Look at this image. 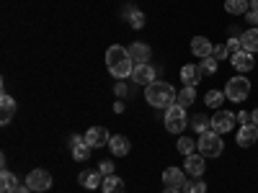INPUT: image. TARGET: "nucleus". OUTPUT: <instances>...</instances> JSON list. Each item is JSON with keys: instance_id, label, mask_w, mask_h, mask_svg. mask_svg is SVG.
<instances>
[{"instance_id": "nucleus-1", "label": "nucleus", "mask_w": 258, "mask_h": 193, "mask_svg": "<svg viewBox=\"0 0 258 193\" xmlns=\"http://www.w3.org/2000/svg\"><path fill=\"white\" fill-rule=\"evenodd\" d=\"M145 101L153 106V109L168 111L170 106H176V101H178V90H176L170 82L155 80V82H150L147 88H145Z\"/></svg>"}, {"instance_id": "nucleus-2", "label": "nucleus", "mask_w": 258, "mask_h": 193, "mask_svg": "<svg viewBox=\"0 0 258 193\" xmlns=\"http://www.w3.org/2000/svg\"><path fill=\"white\" fill-rule=\"evenodd\" d=\"M106 67H109V72L114 77L124 80V77H132L135 59H132V54H129L126 47L114 44V47H109V52H106Z\"/></svg>"}, {"instance_id": "nucleus-3", "label": "nucleus", "mask_w": 258, "mask_h": 193, "mask_svg": "<svg viewBox=\"0 0 258 193\" xmlns=\"http://www.w3.org/2000/svg\"><path fill=\"white\" fill-rule=\"evenodd\" d=\"M197 152H202L204 157H222V152H225V139H222V134H217V132L199 134V139H197Z\"/></svg>"}, {"instance_id": "nucleus-4", "label": "nucleus", "mask_w": 258, "mask_h": 193, "mask_svg": "<svg viewBox=\"0 0 258 193\" xmlns=\"http://www.w3.org/2000/svg\"><path fill=\"white\" fill-rule=\"evenodd\" d=\"M248 95H250V80H248V77L235 75V77L227 80V85H225V98H227V101L243 103Z\"/></svg>"}, {"instance_id": "nucleus-5", "label": "nucleus", "mask_w": 258, "mask_h": 193, "mask_svg": "<svg viewBox=\"0 0 258 193\" xmlns=\"http://www.w3.org/2000/svg\"><path fill=\"white\" fill-rule=\"evenodd\" d=\"M163 124H165V129L170 134H181L183 129L188 126V116H186V109L183 106H170V109L165 111V119H163Z\"/></svg>"}, {"instance_id": "nucleus-6", "label": "nucleus", "mask_w": 258, "mask_h": 193, "mask_svg": "<svg viewBox=\"0 0 258 193\" xmlns=\"http://www.w3.org/2000/svg\"><path fill=\"white\" fill-rule=\"evenodd\" d=\"M235 124H238V114H232V111H227V109H217V114L212 116V132L227 134Z\"/></svg>"}, {"instance_id": "nucleus-7", "label": "nucleus", "mask_w": 258, "mask_h": 193, "mask_svg": "<svg viewBox=\"0 0 258 193\" xmlns=\"http://www.w3.org/2000/svg\"><path fill=\"white\" fill-rule=\"evenodd\" d=\"M26 185H29L31 190H36V193H44V190L52 188V175L47 173V170L36 167V170H31V173L26 175Z\"/></svg>"}, {"instance_id": "nucleus-8", "label": "nucleus", "mask_w": 258, "mask_h": 193, "mask_svg": "<svg viewBox=\"0 0 258 193\" xmlns=\"http://www.w3.org/2000/svg\"><path fill=\"white\" fill-rule=\"evenodd\" d=\"M109 139H111V134L106 132L103 126H93V129H88V132H85V144L93 147V149L109 147Z\"/></svg>"}, {"instance_id": "nucleus-9", "label": "nucleus", "mask_w": 258, "mask_h": 193, "mask_svg": "<svg viewBox=\"0 0 258 193\" xmlns=\"http://www.w3.org/2000/svg\"><path fill=\"white\" fill-rule=\"evenodd\" d=\"M183 170H186V175L191 178H202L204 175V170H207V162H204V155L202 152H194L183 160Z\"/></svg>"}, {"instance_id": "nucleus-10", "label": "nucleus", "mask_w": 258, "mask_h": 193, "mask_svg": "<svg viewBox=\"0 0 258 193\" xmlns=\"http://www.w3.org/2000/svg\"><path fill=\"white\" fill-rule=\"evenodd\" d=\"M155 77H158V70H155L150 62H147V64H135L132 80H135L137 85H145V88H147L150 82H155Z\"/></svg>"}, {"instance_id": "nucleus-11", "label": "nucleus", "mask_w": 258, "mask_h": 193, "mask_svg": "<svg viewBox=\"0 0 258 193\" xmlns=\"http://www.w3.org/2000/svg\"><path fill=\"white\" fill-rule=\"evenodd\" d=\"M163 183H165V188H183L186 170H181V167H165L163 170Z\"/></svg>"}, {"instance_id": "nucleus-12", "label": "nucleus", "mask_w": 258, "mask_h": 193, "mask_svg": "<svg viewBox=\"0 0 258 193\" xmlns=\"http://www.w3.org/2000/svg\"><path fill=\"white\" fill-rule=\"evenodd\" d=\"M230 62H232V67L238 70L240 75H245V72H250V70L255 67L253 54H250V52H245V49H243V52H238V54H232V57H230Z\"/></svg>"}, {"instance_id": "nucleus-13", "label": "nucleus", "mask_w": 258, "mask_h": 193, "mask_svg": "<svg viewBox=\"0 0 258 193\" xmlns=\"http://www.w3.org/2000/svg\"><path fill=\"white\" fill-rule=\"evenodd\" d=\"M212 49H214V44H212L207 36H194L191 39V54L194 57H199V59L212 57Z\"/></svg>"}, {"instance_id": "nucleus-14", "label": "nucleus", "mask_w": 258, "mask_h": 193, "mask_svg": "<svg viewBox=\"0 0 258 193\" xmlns=\"http://www.w3.org/2000/svg\"><path fill=\"white\" fill-rule=\"evenodd\" d=\"M109 149H111V155H114V157H124V155H129L132 144H129V139H126L124 134H111V139H109Z\"/></svg>"}, {"instance_id": "nucleus-15", "label": "nucleus", "mask_w": 258, "mask_h": 193, "mask_svg": "<svg viewBox=\"0 0 258 193\" xmlns=\"http://www.w3.org/2000/svg\"><path fill=\"white\" fill-rule=\"evenodd\" d=\"M199 80H202L199 64H183V67H181V82L186 85V88H197Z\"/></svg>"}, {"instance_id": "nucleus-16", "label": "nucleus", "mask_w": 258, "mask_h": 193, "mask_svg": "<svg viewBox=\"0 0 258 193\" xmlns=\"http://www.w3.org/2000/svg\"><path fill=\"white\" fill-rule=\"evenodd\" d=\"M126 49H129V54H132L135 64H147L150 57H153V49H150L147 44H142V41H135V44L126 47Z\"/></svg>"}, {"instance_id": "nucleus-17", "label": "nucleus", "mask_w": 258, "mask_h": 193, "mask_svg": "<svg viewBox=\"0 0 258 193\" xmlns=\"http://www.w3.org/2000/svg\"><path fill=\"white\" fill-rule=\"evenodd\" d=\"M78 183L83 188H88V190H96L101 183H103V175L98 173V170H83V173L78 175Z\"/></svg>"}, {"instance_id": "nucleus-18", "label": "nucleus", "mask_w": 258, "mask_h": 193, "mask_svg": "<svg viewBox=\"0 0 258 193\" xmlns=\"http://www.w3.org/2000/svg\"><path fill=\"white\" fill-rule=\"evenodd\" d=\"M255 139H258V126L255 124L240 126V132H238V147H253Z\"/></svg>"}, {"instance_id": "nucleus-19", "label": "nucleus", "mask_w": 258, "mask_h": 193, "mask_svg": "<svg viewBox=\"0 0 258 193\" xmlns=\"http://www.w3.org/2000/svg\"><path fill=\"white\" fill-rule=\"evenodd\" d=\"M13 114H16V98H11L8 93H3V98H0V121L11 124Z\"/></svg>"}, {"instance_id": "nucleus-20", "label": "nucleus", "mask_w": 258, "mask_h": 193, "mask_svg": "<svg viewBox=\"0 0 258 193\" xmlns=\"http://www.w3.org/2000/svg\"><path fill=\"white\" fill-rule=\"evenodd\" d=\"M124 18H126V24L132 26L135 31H140V29L145 26V13L137 11L135 6H126V8H124Z\"/></svg>"}, {"instance_id": "nucleus-21", "label": "nucleus", "mask_w": 258, "mask_h": 193, "mask_svg": "<svg viewBox=\"0 0 258 193\" xmlns=\"http://www.w3.org/2000/svg\"><path fill=\"white\" fill-rule=\"evenodd\" d=\"M191 129L197 134H207V132H212V116H204V114H197V116H191Z\"/></svg>"}, {"instance_id": "nucleus-22", "label": "nucleus", "mask_w": 258, "mask_h": 193, "mask_svg": "<svg viewBox=\"0 0 258 193\" xmlns=\"http://www.w3.org/2000/svg\"><path fill=\"white\" fill-rule=\"evenodd\" d=\"M225 11L230 16H245L250 11V0H225Z\"/></svg>"}, {"instance_id": "nucleus-23", "label": "nucleus", "mask_w": 258, "mask_h": 193, "mask_svg": "<svg viewBox=\"0 0 258 193\" xmlns=\"http://www.w3.org/2000/svg\"><path fill=\"white\" fill-rule=\"evenodd\" d=\"M240 41H243V49H245V52L255 54V52H258V26H255V29H248V31H243Z\"/></svg>"}, {"instance_id": "nucleus-24", "label": "nucleus", "mask_w": 258, "mask_h": 193, "mask_svg": "<svg viewBox=\"0 0 258 193\" xmlns=\"http://www.w3.org/2000/svg\"><path fill=\"white\" fill-rule=\"evenodd\" d=\"M101 190L103 193H124V180L119 175H106L101 183Z\"/></svg>"}, {"instance_id": "nucleus-25", "label": "nucleus", "mask_w": 258, "mask_h": 193, "mask_svg": "<svg viewBox=\"0 0 258 193\" xmlns=\"http://www.w3.org/2000/svg\"><path fill=\"white\" fill-rule=\"evenodd\" d=\"M16 188H18V178L11 173V170L3 167V173H0V190H3V193H13Z\"/></svg>"}, {"instance_id": "nucleus-26", "label": "nucleus", "mask_w": 258, "mask_h": 193, "mask_svg": "<svg viewBox=\"0 0 258 193\" xmlns=\"http://www.w3.org/2000/svg\"><path fill=\"white\" fill-rule=\"evenodd\" d=\"M176 149L183 155V157H188V155H194L197 152V139H188V137H181L178 142H176Z\"/></svg>"}, {"instance_id": "nucleus-27", "label": "nucleus", "mask_w": 258, "mask_h": 193, "mask_svg": "<svg viewBox=\"0 0 258 193\" xmlns=\"http://www.w3.org/2000/svg\"><path fill=\"white\" fill-rule=\"evenodd\" d=\"M217 67H220V62L214 59V57L199 59V72H202V77H204V75H214V72H217Z\"/></svg>"}, {"instance_id": "nucleus-28", "label": "nucleus", "mask_w": 258, "mask_h": 193, "mask_svg": "<svg viewBox=\"0 0 258 193\" xmlns=\"http://www.w3.org/2000/svg\"><path fill=\"white\" fill-rule=\"evenodd\" d=\"M91 149H93V147H88V144H85V139H83L80 144H75V147H73V160L85 162V160L91 157Z\"/></svg>"}, {"instance_id": "nucleus-29", "label": "nucleus", "mask_w": 258, "mask_h": 193, "mask_svg": "<svg viewBox=\"0 0 258 193\" xmlns=\"http://www.w3.org/2000/svg\"><path fill=\"white\" fill-rule=\"evenodd\" d=\"M222 101H225V93L222 90H209L204 95V103L209 106V109H222Z\"/></svg>"}, {"instance_id": "nucleus-30", "label": "nucleus", "mask_w": 258, "mask_h": 193, "mask_svg": "<svg viewBox=\"0 0 258 193\" xmlns=\"http://www.w3.org/2000/svg\"><path fill=\"white\" fill-rule=\"evenodd\" d=\"M194 101H197V90H194V88H186V85H183L176 103H178V106H183V109H188V106H191Z\"/></svg>"}, {"instance_id": "nucleus-31", "label": "nucleus", "mask_w": 258, "mask_h": 193, "mask_svg": "<svg viewBox=\"0 0 258 193\" xmlns=\"http://www.w3.org/2000/svg\"><path fill=\"white\" fill-rule=\"evenodd\" d=\"M181 190H183V193H207V183L199 180V178H197V180H186Z\"/></svg>"}, {"instance_id": "nucleus-32", "label": "nucleus", "mask_w": 258, "mask_h": 193, "mask_svg": "<svg viewBox=\"0 0 258 193\" xmlns=\"http://www.w3.org/2000/svg\"><path fill=\"white\" fill-rule=\"evenodd\" d=\"M225 47H227V52H230V57H232V54L243 52V41H240V36H230Z\"/></svg>"}, {"instance_id": "nucleus-33", "label": "nucleus", "mask_w": 258, "mask_h": 193, "mask_svg": "<svg viewBox=\"0 0 258 193\" xmlns=\"http://www.w3.org/2000/svg\"><path fill=\"white\" fill-rule=\"evenodd\" d=\"M98 173L106 178V175H114V162L111 160H101L98 162Z\"/></svg>"}, {"instance_id": "nucleus-34", "label": "nucleus", "mask_w": 258, "mask_h": 193, "mask_svg": "<svg viewBox=\"0 0 258 193\" xmlns=\"http://www.w3.org/2000/svg\"><path fill=\"white\" fill-rule=\"evenodd\" d=\"M212 57L220 62V59H227V57H230V52H227V47H225V44H214V49H212Z\"/></svg>"}, {"instance_id": "nucleus-35", "label": "nucleus", "mask_w": 258, "mask_h": 193, "mask_svg": "<svg viewBox=\"0 0 258 193\" xmlns=\"http://www.w3.org/2000/svg\"><path fill=\"white\" fill-rule=\"evenodd\" d=\"M243 18L248 21V26H250V29H255V26H258V11H253V8H250Z\"/></svg>"}, {"instance_id": "nucleus-36", "label": "nucleus", "mask_w": 258, "mask_h": 193, "mask_svg": "<svg viewBox=\"0 0 258 193\" xmlns=\"http://www.w3.org/2000/svg\"><path fill=\"white\" fill-rule=\"evenodd\" d=\"M114 93H116L119 98H124V95H129V88H126V85H124V82L119 80V82L114 85Z\"/></svg>"}, {"instance_id": "nucleus-37", "label": "nucleus", "mask_w": 258, "mask_h": 193, "mask_svg": "<svg viewBox=\"0 0 258 193\" xmlns=\"http://www.w3.org/2000/svg\"><path fill=\"white\" fill-rule=\"evenodd\" d=\"M238 124H240V126L253 124V121H250V114H248V111H240V114H238Z\"/></svg>"}, {"instance_id": "nucleus-38", "label": "nucleus", "mask_w": 258, "mask_h": 193, "mask_svg": "<svg viewBox=\"0 0 258 193\" xmlns=\"http://www.w3.org/2000/svg\"><path fill=\"white\" fill-rule=\"evenodd\" d=\"M83 139H85V137H78V134H73V137H70V142H68V144H70V149H73L75 144H80Z\"/></svg>"}, {"instance_id": "nucleus-39", "label": "nucleus", "mask_w": 258, "mask_h": 193, "mask_svg": "<svg viewBox=\"0 0 258 193\" xmlns=\"http://www.w3.org/2000/svg\"><path fill=\"white\" fill-rule=\"evenodd\" d=\"M13 193H34V190H31V188H29V185H18V188H16V190H13Z\"/></svg>"}, {"instance_id": "nucleus-40", "label": "nucleus", "mask_w": 258, "mask_h": 193, "mask_svg": "<svg viewBox=\"0 0 258 193\" xmlns=\"http://www.w3.org/2000/svg\"><path fill=\"white\" fill-rule=\"evenodd\" d=\"M114 111H116V114H121V111H124V103H121V101H116V103H114Z\"/></svg>"}, {"instance_id": "nucleus-41", "label": "nucleus", "mask_w": 258, "mask_h": 193, "mask_svg": "<svg viewBox=\"0 0 258 193\" xmlns=\"http://www.w3.org/2000/svg\"><path fill=\"white\" fill-rule=\"evenodd\" d=\"M250 121H253V124H255V126H258V109H255V111H253V114H250Z\"/></svg>"}, {"instance_id": "nucleus-42", "label": "nucleus", "mask_w": 258, "mask_h": 193, "mask_svg": "<svg viewBox=\"0 0 258 193\" xmlns=\"http://www.w3.org/2000/svg\"><path fill=\"white\" fill-rule=\"evenodd\" d=\"M163 193H183V190H181V188H165Z\"/></svg>"}, {"instance_id": "nucleus-43", "label": "nucleus", "mask_w": 258, "mask_h": 193, "mask_svg": "<svg viewBox=\"0 0 258 193\" xmlns=\"http://www.w3.org/2000/svg\"><path fill=\"white\" fill-rule=\"evenodd\" d=\"M250 8H253V11H258V0H250Z\"/></svg>"}]
</instances>
